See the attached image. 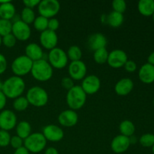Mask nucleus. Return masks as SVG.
<instances>
[{
	"label": "nucleus",
	"instance_id": "obj_1",
	"mask_svg": "<svg viewBox=\"0 0 154 154\" xmlns=\"http://www.w3.org/2000/svg\"><path fill=\"white\" fill-rule=\"evenodd\" d=\"M26 88V84L23 78L17 76H12L3 82L2 91L6 98L17 99L21 96Z\"/></svg>",
	"mask_w": 154,
	"mask_h": 154
},
{
	"label": "nucleus",
	"instance_id": "obj_2",
	"mask_svg": "<svg viewBox=\"0 0 154 154\" xmlns=\"http://www.w3.org/2000/svg\"><path fill=\"white\" fill-rule=\"evenodd\" d=\"M30 73L33 78L41 82L48 81L53 76V68L50 63L45 59L33 62L32 67Z\"/></svg>",
	"mask_w": 154,
	"mask_h": 154
},
{
	"label": "nucleus",
	"instance_id": "obj_3",
	"mask_svg": "<svg viewBox=\"0 0 154 154\" xmlns=\"http://www.w3.org/2000/svg\"><path fill=\"white\" fill-rule=\"evenodd\" d=\"M87 101V94L81 86H74L68 90L66 95V102L71 110L76 111L84 107Z\"/></svg>",
	"mask_w": 154,
	"mask_h": 154
},
{
	"label": "nucleus",
	"instance_id": "obj_4",
	"mask_svg": "<svg viewBox=\"0 0 154 154\" xmlns=\"http://www.w3.org/2000/svg\"><path fill=\"white\" fill-rule=\"evenodd\" d=\"M26 99L29 105L37 108L43 107L48 102V94L46 90L41 87H32L27 91Z\"/></svg>",
	"mask_w": 154,
	"mask_h": 154
},
{
	"label": "nucleus",
	"instance_id": "obj_5",
	"mask_svg": "<svg viewBox=\"0 0 154 154\" xmlns=\"http://www.w3.org/2000/svg\"><path fill=\"white\" fill-rule=\"evenodd\" d=\"M23 144L29 153H38L45 148L47 140L42 133L35 132L24 140Z\"/></svg>",
	"mask_w": 154,
	"mask_h": 154
},
{
	"label": "nucleus",
	"instance_id": "obj_6",
	"mask_svg": "<svg viewBox=\"0 0 154 154\" xmlns=\"http://www.w3.org/2000/svg\"><path fill=\"white\" fill-rule=\"evenodd\" d=\"M33 62L26 56H20L14 60L11 64V70L15 76L22 77L31 72Z\"/></svg>",
	"mask_w": 154,
	"mask_h": 154
},
{
	"label": "nucleus",
	"instance_id": "obj_7",
	"mask_svg": "<svg viewBox=\"0 0 154 154\" xmlns=\"http://www.w3.org/2000/svg\"><path fill=\"white\" fill-rule=\"evenodd\" d=\"M48 60L52 68L57 69H62L68 64L67 54L60 48H55L51 50L48 54Z\"/></svg>",
	"mask_w": 154,
	"mask_h": 154
},
{
	"label": "nucleus",
	"instance_id": "obj_8",
	"mask_svg": "<svg viewBox=\"0 0 154 154\" xmlns=\"http://www.w3.org/2000/svg\"><path fill=\"white\" fill-rule=\"evenodd\" d=\"M60 10V4L57 0H42L38 5V11L40 16L48 19L54 18Z\"/></svg>",
	"mask_w": 154,
	"mask_h": 154
},
{
	"label": "nucleus",
	"instance_id": "obj_9",
	"mask_svg": "<svg viewBox=\"0 0 154 154\" xmlns=\"http://www.w3.org/2000/svg\"><path fill=\"white\" fill-rule=\"evenodd\" d=\"M11 33L17 40L24 42L28 40L31 36V29L29 25L23 22L21 20H18L12 23Z\"/></svg>",
	"mask_w": 154,
	"mask_h": 154
},
{
	"label": "nucleus",
	"instance_id": "obj_10",
	"mask_svg": "<svg viewBox=\"0 0 154 154\" xmlns=\"http://www.w3.org/2000/svg\"><path fill=\"white\" fill-rule=\"evenodd\" d=\"M128 60L127 54L122 50H114L108 54V64L113 69H120L124 66Z\"/></svg>",
	"mask_w": 154,
	"mask_h": 154
},
{
	"label": "nucleus",
	"instance_id": "obj_11",
	"mask_svg": "<svg viewBox=\"0 0 154 154\" xmlns=\"http://www.w3.org/2000/svg\"><path fill=\"white\" fill-rule=\"evenodd\" d=\"M69 75L72 80L81 81L83 80L87 74V66L81 60L79 61L71 62L69 66Z\"/></svg>",
	"mask_w": 154,
	"mask_h": 154
},
{
	"label": "nucleus",
	"instance_id": "obj_12",
	"mask_svg": "<svg viewBox=\"0 0 154 154\" xmlns=\"http://www.w3.org/2000/svg\"><path fill=\"white\" fill-rule=\"evenodd\" d=\"M17 116L11 110H3L0 113V129L8 132L17 126Z\"/></svg>",
	"mask_w": 154,
	"mask_h": 154
},
{
	"label": "nucleus",
	"instance_id": "obj_13",
	"mask_svg": "<svg viewBox=\"0 0 154 154\" xmlns=\"http://www.w3.org/2000/svg\"><path fill=\"white\" fill-rule=\"evenodd\" d=\"M81 87L87 95L95 94L100 89L101 81L96 75H89L83 79Z\"/></svg>",
	"mask_w": 154,
	"mask_h": 154
},
{
	"label": "nucleus",
	"instance_id": "obj_14",
	"mask_svg": "<svg viewBox=\"0 0 154 154\" xmlns=\"http://www.w3.org/2000/svg\"><path fill=\"white\" fill-rule=\"evenodd\" d=\"M43 135L47 141L52 142H58L64 138V132L60 126L50 124L45 126L43 129Z\"/></svg>",
	"mask_w": 154,
	"mask_h": 154
},
{
	"label": "nucleus",
	"instance_id": "obj_15",
	"mask_svg": "<svg viewBox=\"0 0 154 154\" xmlns=\"http://www.w3.org/2000/svg\"><path fill=\"white\" fill-rule=\"evenodd\" d=\"M39 40H40V43L43 48L51 51V50L57 48L58 36H57L56 32L47 29L41 32Z\"/></svg>",
	"mask_w": 154,
	"mask_h": 154
},
{
	"label": "nucleus",
	"instance_id": "obj_16",
	"mask_svg": "<svg viewBox=\"0 0 154 154\" xmlns=\"http://www.w3.org/2000/svg\"><path fill=\"white\" fill-rule=\"evenodd\" d=\"M58 121L61 126L65 127H73L78 123V116L75 111L73 110H65L59 114Z\"/></svg>",
	"mask_w": 154,
	"mask_h": 154
},
{
	"label": "nucleus",
	"instance_id": "obj_17",
	"mask_svg": "<svg viewBox=\"0 0 154 154\" xmlns=\"http://www.w3.org/2000/svg\"><path fill=\"white\" fill-rule=\"evenodd\" d=\"M131 145L129 138L124 135H117L113 138L111 144V148L115 153H123L129 149Z\"/></svg>",
	"mask_w": 154,
	"mask_h": 154
},
{
	"label": "nucleus",
	"instance_id": "obj_18",
	"mask_svg": "<svg viewBox=\"0 0 154 154\" xmlns=\"http://www.w3.org/2000/svg\"><path fill=\"white\" fill-rule=\"evenodd\" d=\"M134 88V83L132 80L129 78H124L117 81L115 84L114 90L116 93L120 96L129 95Z\"/></svg>",
	"mask_w": 154,
	"mask_h": 154
},
{
	"label": "nucleus",
	"instance_id": "obj_19",
	"mask_svg": "<svg viewBox=\"0 0 154 154\" xmlns=\"http://www.w3.org/2000/svg\"><path fill=\"white\" fill-rule=\"evenodd\" d=\"M138 78L140 81L146 84L154 82V66L149 63H145L138 71Z\"/></svg>",
	"mask_w": 154,
	"mask_h": 154
},
{
	"label": "nucleus",
	"instance_id": "obj_20",
	"mask_svg": "<svg viewBox=\"0 0 154 154\" xmlns=\"http://www.w3.org/2000/svg\"><path fill=\"white\" fill-rule=\"evenodd\" d=\"M107 45V39L102 33H95L90 36L88 39V46L90 50L96 51L101 48H105Z\"/></svg>",
	"mask_w": 154,
	"mask_h": 154
},
{
	"label": "nucleus",
	"instance_id": "obj_21",
	"mask_svg": "<svg viewBox=\"0 0 154 154\" xmlns=\"http://www.w3.org/2000/svg\"><path fill=\"white\" fill-rule=\"evenodd\" d=\"M25 54L29 59L32 62L38 61L43 59L44 52L38 45L35 43L29 44L25 49Z\"/></svg>",
	"mask_w": 154,
	"mask_h": 154
},
{
	"label": "nucleus",
	"instance_id": "obj_22",
	"mask_svg": "<svg viewBox=\"0 0 154 154\" xmlns=\"http://www.w3.org/2000/svg\"><path fill=\"white\" fill-rule=\"evenodd\" d=\"M15 7L10 1H0V19L11 20L15 15Z\"/></svg>",
	"mask_w": 154,
	"mask_h": 154
},
{
	"label": "nucleus",
	"instance_id": "obj_23",
	"mask_svg": "<svg viewBox=\"0 0 154 154\" xmlns=\"http://www.w3.org/2000/svg\"><path fill=\"white\" fill-rule=\"evenodd\" d=\"M138 10L144 17H151L154 14L153 0H140L138 3Z\"/></svg>",
	"mask_w": 154,
	"mask_h": 154
},
{
	"label": "nucleus",
	"instance_id": "obj_24",
	"mask_svg": "<svg viewBox=\"0 0 154 154\" xmlns=\"http://www.w3.org/2000/svg\"><path fill=\"white\" fill-rule=\"evenodd\" d=\"M123 21H124V17H123V14L117 13L114 11L111 12L106 18L107 23L110 26L114 27V28L120 27L123 24Z\"/></svg>",
	"mask_w": 154,
	"mask_h": 154
},
{
	"label": "nucleus",
	"instance_id": "obj_25",
	"mask_svg": "<svg viewBox=\"0 0 154 154\" xmlns=\"http://www.w3.org/2000/svg\"><path fill=\"white\" fill-rule=\"evenodd\" d=\"M17 135L23 140H25L27 137L31 135L32 127L31 125L26 121H21L16 126Z\"/></svg>",
	"mask_w": 154,
	"mask_h": 154
},
{
	"label": "nucleus",
	"instance_id": "obj_26",
	"mask_svg": "<svg viewBox=\"0 0 154 154\" xmlns=\"http://www.w3.org/2000/svg\"><path fill=\"white\" fill-rule=\"evenodd\" d=\"M119 130L121 133L120 135L129 138V137L134 135V133L135 132V126L132 121L126 120L120 123Z\"/></svg>",
	"mask_w": 154,
	"mask_h": 154
},
{
	"label": "nucleus",
	"instance_id": "obj_27",
	"mask_svg": "<svg viewBox=\"0 0 154 154\" xmlns=\"http://www.w3.org/2000/svg\"><path fill=\"white\" fill-rule=\"evenodd\" d=\"M108 54H109V53L107 51L106 48H101V49L94 51L93 59H94L95 62L98 64H104L108 61Z\"/></svg>",
	"mask_w": 154,
	"mask_h": 154
},
{
	"label": "nucleus",
	"instance_id": "obj_28",
	"mask_svg": "<svg viewBox=\"0 0 154 154\" xmlns=\"http://www.w3.org/2000/svg\"><path fill=\"white\" fill-rule=\"evenodd\" d=\"M68 59L72 60V62L79 61L82 58V51L81 48L76 45L71 46L67 52Z\"/></svg>",
	"mask_w": 154,
	"mask_h": 154
},
{
	"label": "nucleus",
	"instance_id": "obj_29",
	"mask_svg": "<svg viewBox=\"0 0 154 154\" xmlns=\"http://www.w3.org/2000/svg\"><path fill=\"white\" fill-rule=\"evenodd\" d=\"M20 18L23 22L29 25L34 22L35 19V14L32 9L25 7L21 11Z\"/></svg>",
	"mask_w": 154,
	"mask_h": 154
},
{
	"label": "nucleus",
	"instance_id": "obj_30",
	"mask_svg": "<svg viewBox=\"0 0 154 154\" xmlns=\"http://www.w3.org/2000/svg\"><path fill=\"white\" fill-rule=\"evenodd\" d=\"M48 20L49 19L42 16H38L35 17L34 22H33V26H34L35 29L41 32L47 30L48 27Z\"/></svg>",
	"mask_w": 154,
	"mask_h": 154
},
{
	"label": "nucleus",
	"instance_id": "obj_31",
	"mask_svg": "<svg viewBox=\"0 0 154 154\" xmlns=\"http://www.w3.org/2000/svg\"><path fill=\"white\" fill-rule=\"evenodd\" d=\"M29 102L26 98L23 96H20L14 99L13 103V107L16 111H23L27 109L29 106Z\"/></svg>",
	"mask_w": 154,
	"mask_h": 154
},
{
	"label": "nucleus",
	"instance_id": "obj_32",
	"mask_svg": "<svg viewBox=\"0 0 154 154\" xmlns=\"http://www.w3.org/2000/svg\"><path fill=\"white\" fill-rule=\"evenodd\" d=\"M12 23L8 20L0 19V35L2 37L11 33Z\"/></svg>",
	"mask_w": 154,
	"mask_h": 154
},
{
	"label": "nucleus",
	"instance_id": "obj_33",
	"mask_svg": "<svg viewBox=\"0 0 154 154\" xmlns=\"http://www.w3.org/2000/svg\"><path fill=\"white\" fill-rule=\"evenodd\" d=\"M139 142L142 147H152L154 144V135L151 133L144 134L139 138Z\"/></svg>",
	"mask_w": 154,
	"mask_h": 154
},
{
	"label": "nucleus",
	"instance_id": "obj_34",
	"mask_svg": "<svg viewBox=\"0 0 154 154\" xmlns=\"http://www.w3.org/2000/svg\"><path fill=\"white\" fill-rule=\"evenodd\" d=\"M126 2L123 0H114L112 2V8L114 11L123 14L126 10Z\"/></svg>",
	"mask_w": 154,
	"mask_h": 154
},
{
	"label": "nucleus",
	"instance_id": "obj_35",
	"mask_svg": "<svg viewBox=\"0 0 154 154\" xmlns=\"http://www.w3.org/2000/svg\"><path fill=\"white\" fill-rule=\"evenodd\" d=\"M16 43L17 39L12 33H10L2 38V44H3L8 48H11L14 47Z\"/></svg>",
	"mask_w": 154,
	"mask_h": 154
},
{
	"label": "nucleus",
	"instance_id": "obj_36",
	"mask_svg": "<svg viewBox=\"0 0 154 154\" xmlns=\"http://www.w3.org/2000/svg\"><path fill=\"white\" fill-rule=\"evenodd\" d=\"M11 135L8 131L0 129V147H5L10 144Z\"/></svg>",
	"mask_w": 154,
	"mask_h": 154
},
{
	"label": "nucleus",
	"instance_id": "obj_37",
	"mask_svg": "<svg viewBox=\"0 0 154 154\" xmlns=\"http://www.w3.org/2000/svg\"><path fill=\"white\" fill-rule=\"evenodd\" d=\"M23 141L24 140H23L22 138H20L19 136L14 135V136H12L11 138L10 144L14 149L17 150V149L23 147Z\"/></svg>",
	"mask_w": 154,
	"mask_h": 154
},
{
	"label": "nucleus",
	"instance_id": "obj_38",
	"mask_svg": "<svg viewBox=\"0 0 154 154\" xmlns=\"http://www.w3.org/2000/svg\"><path fill=\"white\" fill-rule=\"evenodd\" d=\"M61 85L66 90H69L74 87V81L70 77H66L63 78L61 81Z\"/></svg>",
	"mask_w": 154,
	"mask_h": 154
},
{
	"label": "nucleus",
	"instance_id": "obj_39",
	"mask_svg": "<svg viewBox=\"0 0 154 154\" xmlns=\"http://www.w3.org/2000/svg\"><path fill=\"white\" fill-rule=\"evenodd\" d=\"M60 27V22L56 18H51L48 20V29L51 31L56 32Z\"/></svg>",
	"mask_w": 154,
	"mask_h": 154
},
{
	"label": "nucleus",
	"instance_id": "obj_40",
	"mask_svg": "<svg viewBox=\"0 0 154 154\" xmlns=\"http://www.w3.org/2000/svg\"><path fill=\"white\" fill-rule=\"evenodd\" d=\"M123 67L125 68V70L128 72H135L137 69V64L135 63V62H134L133 60H127V62L126 63V64L124 65Z\"/></svg>",
	"mask_w": 154,
	"mask_h": 154
},
{
	"label": "nucleus",
	"instance_id": "obj_41",
	"mask_svg": "<svg viewBox=\"0 0 154 154\" xmlns=\"http://www.w3.org/2000/svg\"><path fill=\"white\" fill-rule=\"evenodd\" d=\"M7 60L3 54H0V75L4 73L7 69Z\"/></svg>",
	"mask_w": 154,
	"mask_h": 154
},
{
	"label": "nucleus",
	"instance_id": "obj_42",
	"mask_svg": "<svg viewBox=\"0 0 154 154\" xmlns=\"http://www.w3.org/2000/svg\"><path fill=\"white\" fill-rule=\"evenodd\" d=\"M40 2L41 1H39V0H24L23 3L26 8L32 9L38 5Z\"/></svg>",
	"mask_w": 154,
	"mask_h": 154
},
{
	"label": "nucleus",
	"instance_id": "obj_43",
	"mask_svg": "<svg viewBox=\"0 0 154 154\" xmlns=\"http://www.w3.org/2000/svg\"><path fill=\"white\" fill-rule=\"evenodd\" d=\"M6 102H7V98L2 93V91L0 90V111L3 110V108L5 107Z\"/></svg>",
	"mask_w": 154,
	"mask_h": 154
},
{
	"label": "nucleus",
	"instance_id": "obj_44",
	"mask_svg": "<svg viewBox=\"0 0 154 154\" xmlns=\"http://www.w3.org/2000/svg\"><path fill=\"white\" fill-rule=\"evenodd\" d=\"M14 154H29V152L23 146V147H20V148H18L17 150H15Z\"/></svg>",
	"mask_w": 154,
	"mask_h": 154
},
{
	"label": "nucleus",
	"instance_id": "obj_45",
	"mask_svg": "<svg viewBox=\"0 0 154 154\" xmlns=\"http://www.w3.org/2000/svg\"><path fill=\"white\" fill-rule=\"evenodd\" d=\"M45 154H59V152L55 147H51L46 149V150H45Z\"/></svg>",
	"mask_w": 154,
	"mask_h": 154
},
{
	"label": "nucleus",
	"instance_id": "obj_46",
	"mask_svg": "<svg viewBox=\"0 0 154 154\" xmlns=\"http://www.w3.org/2000/svg\"><path fill=\"white\" fill-rule=\"evenodd\" d=\"M147 63L154 66V51L149 55L148 58H147Z\"/></svg>",
	"mask_w": 154,
	"mask_h": 154
},
{
	"label": "nucleus",
	"instance_id": "obj_47",
	"mask_svg": "<svg viewBox=\"0 0 154 154\" xmlns=\"http://www.w3.org/2000/svg\"><path fill=\"white\" fill-rule=\"evenodd\" d=\"M2 84L3 83L0 81V90H2Z\"/></svg>",
	"mask_w": 154,
	"mask_h": 154
},
{
	"label": "nucleus",
	"instance_id": "obj_48",
	"mask_svg": "<svg viewBox=\"0 0 154 154\" xmlns=\"http://www.w3.org/2000/svg\"><path fill=\"white\" fill-rule=\"evenodd\" d=\"M2 37L0 35V46H1V45H2Z\"/></svg>",
	"mask_w": 154,
	"mask_h": 154
},
{
	"label": "nucleus",
	"instance_id": "obj_49",
	"mask_svg": "<svg viewBox=\"0 0 154 154\" xmlns=\"http://www.w3.org/2000/svg\"><path fill=\"white\" fill-rule=\"evenodd\" d=\"M152 152H153V153L154 154V144L153 147H152Z\"/></svg>",
	"mask_w": 154,
	"mask_h": 154
},
{
	"label": "nucleus",
	"instance_id": "obj_50",
	"mask_svg": "<svg viewBox=\"0 0 154 154\" xmlns=\"http://www.w3.org/2000/svg\"><path fill=\"white\" fill-rule=\"evenodd\" d=\"M152 17H153V22H154V14H153V16H152Z\"/></svg>",
	"mask_w": 154,
	"mask_h": 154
},
{
	"label": "nucleus",
	"instance_id": "obj_51",
	"mask_svg": "<svg viewBox=\"0 0 154 154\" xmlns=\"http://www.w3.org/2000/svg\"><path fill=\"white\" fill-rule=\"evenodd\" d=\"M153 107H154V99H153Z\"/></svg>",
	"mask_w": 154,
	"mask_h": 154
},
{
	"label": "nucleus",
	"instance_id": "obj_52",
	"mask_svg": "<svg viewBox=\"0 0 154 154\" xmlns=\"http://www.w3.org/2000/svg\"></svg>",
	"mask_w": 154,
	"mask_h": 154
}]
</instances>
